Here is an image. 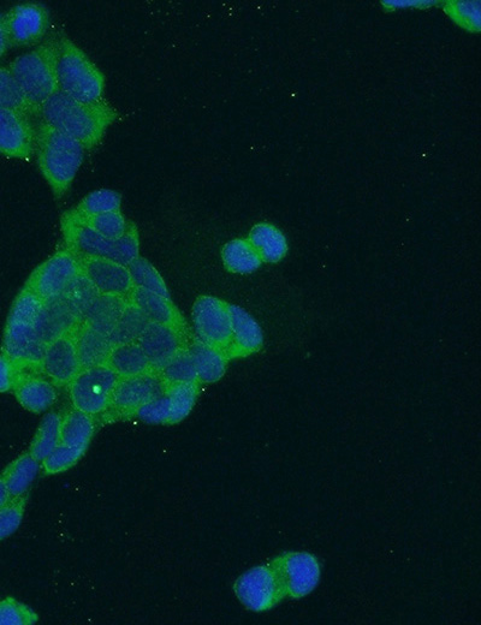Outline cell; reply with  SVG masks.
<instances>
[{
  "label": "cell",
  "instance_id": "31",
  "mask_svg": "<svg viewBox=\"0 0 481 625\" xmlns=\"http://www.w3.org/2000/svg\"><path fill=\"white\" fill-rule=\"evenodd\" d=\"M165 394L170 400L171 425H175L192 413L197 403L199 388L198 384L166 385Z\"/></svg>",
  "mask_w": 481,
  "mask_h": 625
},
{
  "label": "cell",
  "instance_id": "10",
  "mask_svg": "<svg viewBox=\"0 0 481 625\" xmlns=\"http://www.w3.org/2000/svg\"><path fill=\"white\" fill-rule=\"evenodd\" d=\"M234 589L241 604L253 612L270 610L284 597L272 564L247 570L236 580Z\"/></svg>",
  "mask_w": 481,
  "mask_h": 625
},
{
  "label": "cell",
  "instance_id": "17",
  "mask_svg": "<svg viewBox=\"0 0 481 625\" xmlns=\"http://www.w3.org/2000/svg\"><path fill=\"white\" fill-rule=\"evenodd\" d=\"M138 343L150 361L154 371L159 372L184 348L178 326L148 323L141 332Z\"/></svg>",
  "mask_w": 481,
  "mask_h": 625
},
{
  "label": "cell",
  "instance_id": "29",
  "mask_svg": "<svg viewBox=\"0 0 481 625\" xmlns=\"http://www.w3.org/2000/svg\"><path fill=\"white\" fill-rule=\"evenodd\" d=\"M61 426L62 416L57 413L47 414L41 421L29 451L35 460L43 462L61 444Z\"/></svg>",
  "mask_w": 481,
  "mask_h": 625
},
{
  "label": "cell",
  "instance_id": "37",
  "mask_svg": "<svg viewBox=\"0 0 481 625\" xmlns=\"http://www.w3.org/2000/svg\"><path fill=\"white\" fill-rule=\"evenodd\" d=\"M444 10L456 25L467 29V31H480L479 2H449L448 5H445Z\"/></svg>",
  "mask_w": 481,
  "mask_h": 625
},
{
  "label": "cell",
  "instance_id": "21",
  "mask_svg": "<svg viewBox=\"0 0 481 625\" xmlns=\"http://www.w3.org/2000/svg\"><path fill=\"white\" fill-rule=\"evenodd\" d=\"M199 383H216L224 377L228 366V356L223 350L195 341L189 347Z\"/></svg>",
  "mask_w": 481,
  "mask_h": 625
},
{
  "label": "cell",
  "instance_id": "20",
  "mask_svg": "<svg viewBox=\"0 0 481 625\" xmlns=\"http://www.w3.org/2000/svg\"><path fill=\"white\" fill-rule=\"evenodd\" d=\"M118 378H130L135 375L153 372L144 350L138 342L116 344L112 347L108 361H106Z\"/></svg>",
  "mask_w": 481,
  "mask_h": 625
},
{
  "label": "cell",
  "instance_id": "5",
  "mask_svg": "<svg viewBox=\"0 0 481 625\" xmlns=\"http://www.w3.org/2000/svg\"><path fill=\"white\" fill-rule=\"evenodd\" d=\"M9 70L31 105L34 117L41 116L46 101L59 92L57 37L46 40L37 49L16 58Z\"/></svg>",
  "mask_w": 481,
  "mask_h": 625
},
{
  "label": "cell",
  "instance_id": "16",
  "mask_svg": "<svg viewBox=\"0 0 481 625\" xmlns=\"http://www.w3.org/2000/svg\"><path fill=\"white\" fill-rule=\"evenodd\" d=\"M40 367L53 384L63 386L73 382L81 371L75 336L68 332L47 344Z\"/></svg>",
  "mask_w": 481,
  "mask_h": 625
},
{
  "label": "cell",
  "instance_id": "3",
  "mask_svg": "<svg viewBox=\"0 0 481 625\" xmlns=\"http://www.w3.org/2000/svg\"><path fill=\"white\" fill-rule=\"evenodd\" d=\"M35 152L39 168L53 193L57 196L67 193L85 159V147L41 121L37 129Z\"/></svg>",
  "mask_w": 481,
  "mask_h": 625
},
{
  "label": "cell",
  "instance_id": "38",
  "mask_svg": "<svg viewBox=\"0 0 481 625\" xmlns=\"http://www.w3.org/2000/svg\"><path fill=\"white\" fill-rule=\"evenodd\" d=\"M38 622V615L31 607L13 598L0 601V625H32Z\"/></svg>",
  "mask_w": 481,
  "mask_h": 625
},
{
  "label": "cell",
  "instance_id": "26",
  "mask_svg": "<svg viewBox=\"0 0 481 625\" xmlns=\"http://www.w3.org/2000/svg\"><path fill=\"white\" fill-rule=\"evenodd\" d=\"M40 469V462L35 460L31 454H25L17 458L10 466L4 470L2 479L7 486L11 498L25 497L29 487L37 478Z\"/></svg>",
  "mask_w": 481,
  "mask_h": 625
},
{
  "label": "cell",
  "instance_id": "18",
  "mask_svg": "<svg viewBox=\"0 0 481 625\" xmlns=\"http://www.w3.org/2000/svg\"><path fill=\"white\" fill-rule=\"evenodd\" d=\"M231 342L225 354L230 357L248 356L263 347L264 333L258 321L245 309L230 306Z\"/></svg>",
  "mask_w": 481,
  "mask_h": 625
},
{
  "label": "cell",
  "instance_id": "40",
  "mask_svg": "<svg viewBox=\"0 0 481 625\" xmlns=\"http://www.w3.org/2000/svg\"><path fill=\"white\" fill-rule=\"evenodd\" d=\"M135 416L152 425H171V406L168 395L164 394L136 410Z\"/></svg>",
  "mask_w": 481,
  "mask_h": 625
},
{
  "label": "cell",
  "instance_id": "25",
  "mask_svg": "<svg viewBox=\"0 0 481 625\" xmlns=\"http://www.w3.org/2000/svg\"><path fill=\"white\" fill-rule=\"evenodd\" d=\"M222 259L225 269L237 273V275H251L263 263L253 244L249 240H242V238L225 244L222 250Z\"/></svg>",
  "mask_w": 481,
  "mask_h": 625
},
{
  "label": "cell",
  "instance_id": "8",
  "mask_svg": "<svg viewBox=\"0 0 481 625\" xmlns=\"http://www.w3.org/2000/svg\"><path fill=\"white\" fill-rule=\"evenodd\" d=\"M81 275L79 260L68 247L59 250L34 271L26 289L45 302L61 299Z\"/></svg>",
  "mask_w": 481,
  "mask_h": 625
},
{
  "label": "cell",
  "instance_id": "36",
  "mask_svg": "<svg viewBox=\"0 0 481 625\" xmlns=\"http://www.w3.org/2000/svg\"><path fill=\"white\" fill-rule=\"evenodd\" d=\"M83 455H85V451L59 444L41 463H43L44 472L47 475L61 474L73 468Z\"/></svg>",
  "mask_w": 481,
  "mask_h": 625
},
{
  "label": "cell",
  "instance_id": "32",
  "mask_svg": "<svg viewBox=\"0 0 481 625\" xmlns=\"http://www.w3.org/2000/svg\"><path fill=\"white\" fill-rule=\"evenodd\" d=\"M147 324L148 320L135 307L124 309L110 333L112 344L138 342Z\"/></svg>",
  "mask_w": 481,
  "mask_h": 625
},
{
  "label": "cell",
  "instance_id": "41",
  "mask_svg": "<svg viewBox=\"0 0 481 625\" xmlns=\"http://www.w3.org/2000/svg\"><path fill=\"white\" fill-rule=\"evenodd\" d=\"M19 372L20 369L7 355H0V392L14 389L17 379L20 377Z\"/></svg>",
  "mask_w": 481,
  "mask_h": 625
},
{
  "label": "cell",
  "instance_id": "1",
  "mask_svg": "<svg viewBox=\"0 0 481 625\" xmlns=\"http://www.w3.org/2000/svg\"><path fill=\"white\" fill-rule=\"evenodd\" d=\"M117 116V111L106 101L81 103L62 92L53 95L41 109L44 122L79 141L86 151L93 150L103 140Z\"/></svg>",
  "mask_w": 481,
  "mask_h": 625
},
{
  "label": "cell",
  "instance_id": "7",
  "mask_svg": "<svg viewBox=\"0 0 481 625\" xmlns=\"http://www.w3.org/2000/svg\"><path fill=\"white\" fill-rule=\"evenodd\" d=\"M120 378L106 365L82 368L70 386V400L76 410L95 416L111 408L112 395Z\"/></svg>",
  "mask_w": 481,
  "mask_h": 625
},
{
  "label": "cell",
  "instance_id": "11",
  "mask_svg": "<svg viewBox=\"0 0 481 625\" xmlns=\"http://www.w3.org/2000/svg\"><path fill=\"white\" fill-rule=\"evenodd\" d=\"M193 325L199 341L227 351L231 342V315L227 303L201 296L194 303Z\"/></svg>",
  "mask_w": 481,
  "mask_h": 625
},
{
  "label": "cell",
  "instance_id": "15",
  "mask_svg": "<svg viewBox=\"0 0 481 625\" xmlns=\"http://www.w3.org/2000/svg\"><path fill=\"white\" fill-rule=\"evenodd\" d=\"M165 389L166 384L157 371L121 378L112 395L111 407L120 414L134 415L140 407L162 396Z\"/></svg>",
  "mask_w": 481,
  "mask_h": 625
},
{
  "label": "cell",
  "instance_id": "13",
  "mask_svg": "<svg viewBox=\"0 0 481 625\" xmlns=\"http://www.w3.org/2000/svg\"><path fill=\"white\" fill-rule=\"evenodd\" d=\"M37 129L31 117L19 111L0 109V153L13 159L28 160L35 153Z\"/></svg>",
  "mask_w": 481,
  "mask_h": 625
},
{
  "label": "cell",
  "instance_id": "44",
  "mask_svg": "<svg viewBox=\"0 0 481 625\" xmlns=\"http://www.w3.org/2000/svg\"><path fill=\"white\" fill-rule=\"evenodd\" d=\"M11 499L7 486H5L2 476H0V508Z\"/></svg>",
  "mask_w": 481,
  "mask_h": 625
},
{
  "label": "cell",
  "instance_id": "42",
  "mask_svg": "<svg viewBox=\"0 0 481 625\" xmlns=\"http://www.w3.org/2000/svg\"><path fill=\"white\" fill-rule=\"evenodd\" d=\"M387 8L400 9V8H423L429 4H435L432 2H384Z\"/></svg>",
  "mask_w": 481,
  "mask_h": 625
},
{
  "label": "cell",
  "instance_id": "35",
  "mask_svg": "<svg viewBox=\"0 0 481 625\" xmlns=\"http://www.w3.org/2000/svg\"><path fill=\"white\" fill-rule=\"evenodd\" d=\"M121 205V195L115 190L99 189L88 194L74 212L81 216H95V214L118 212L121 210Z\"/></svg>",
  "mask_w": 481,
  "mask_h": 625
},
{
  "label": "cell",
  "instance_id": "33",
  "mask_svg": "<svg viewBox=\"0 0 481 625\" xmlns=\"http://www.w3.org/2000/svg\"><path fill=\"white\" fill-rule=\"evenodd\" d=\"M0 109L19 111L29 117L34 116L19 83L7 68H0Z\"/></svg>",
  "mask_w": 481,
  "mask_h": 625
},
{
  "label": "cell",
  "instance_id": "14",
  "mask_svg": "<svg viewBox=\"0 0 481 625\" xmlns=\"http://www.w3.org/2000/svg\"><path fill=\"white\" fill-rule=\"evenodd\" d=\"M10 45L29 46L45 37L50 25V15L43 5H16L3 17Z\"/></svg>",
  "mask_w": 481,
  "mask_h": 625
},
{
  "label": "cell",
  "instance_id": "28",
  "mask_svg": "<svg viewBox=\"0 0 481 625\" xmlns=\"http://www.w3.org/2000/svg\"><path fill=\"white\" fill-rule=\"evenodd\" d=\"M64 218L86 225L89 229L110 238V240H120L127 234L130 224L120 211L95 214V216H81V214L71 211L65 214Z\"/></svg>",
  "mask_w": 481,
  "mask_h": 625
},
{
  "label": "cell",
  "instance_id": "4",
  "mask_svg": "<svg viewBox=\"0 0 481 625\" xmlns=\"http://www.w3.org/2000/svg\"><path fill=\"white\" fill-rule=\"evenodd\" d=\"M59 92L81 103H103L105 77L79 46L65 35H57Z\"/></svg>",
  "mask_w": 481,
  "mask_h": 625
},
{
  "label": "cell",
  "instance_id": "6",
  "mask_svg": "<svg viewBox=\"0 0 481 625\" xmlns=\"http://www.w3.org/2000/svg\"><path fill=\"white\" fill-rule=\"evenodd\" d=\"M62 225L65 243L75 254L106 258L127 267L140 257L139 232L132 223L120 240H110L88 226L64 217Z\"/></svg>",
  "mask_w": 481,
  "mask_h": 625
},
{
  "label": "cell",
  "instance_id": "39",
  "mask_svg": "<svg viewBox=\"0 0 481 625\" xmlns=\"http://www.w3.org/2000/svg\"><path fill=\"white\" fill-rule=\"evenodd\" d=\"M26 497L11 498L0 508V540L7 539L20 528L25 515Z\"/></svg>",
  "mask_w": 481,
  "mask_h": 625
},
{
  "label": "cell",
  "instance_id": "43",
  "mask_svg": "<svg viewBox=\"0 0 481 625\" xmlns=\"http://www.w3.org/2000/svg\"><path fill=\"white\" fill-rule=\"evenodd\" d=\"M9 45L8 35L7 32H5L3 19L0 17V59H2L4 53L7 52Z\"/></svg>",
  "mask_w": 481,
  "mask_h": 625
},
{
  "label": "cell",
  "instance_id": "30",
  "mask_svg": "<svg viewBox=\"0 0 481 625\" xmlns=\"http://www.w3.org/2000/svg\"><path fill=\"white\" fill-rule=\"evenodd\" d=\"M128 269L130 276H132L134 288L151 291L153 294L170 300L169 289L166 287L163 277L160 276L150 261L139 257L128 266Z\"/></svg>",
  "mask_w": 481,
  "mask_h": 625
},
{
  "label": "cell",
  "instance_id": "24",
  "mask_svg": "<svg viewBox=\"0 0 481 625\" xmlns=\"http://www.w3.org/2000/svg\"><path fill=\"white\" fill-rule=\"evenodd\" d=\"M248 240L266 263H279L288 253L287 238L277 226L269 223L255 225Z\"/></svg>",
  "mask_w": 481,
  "mask_h": 625
},
{
  "label": "cell",
  "instance_id": "19",
  "mask_svg": "<svg viewBox=\"0 0 481 625\" xmlns=\"http://www.w3.org/2000/svg\"><path fill=\"white\" fill-rule=\"evenodd\" d=\"M14 390L21 406L35 414L44 413L57 400L55 385L50 380L34 375H20Z\"/></svg>",
  "mask_w": 481,
  "mask_h": 625
},
{
  "label": "cell",
  "instance_id": "9",
  "mask_svg": "<svg viewBox=\"0 0 481 625\" xmlns=\"http://www.w3.org/2000/svg\"><path fill=\"white\" fill-rule=\"evenodd\" d=\"M281 583L284 597L301 599L316 589L322 577V567L308 552H290L271 563Z\"/></svg>",
  "mask_w": 481,
  "mask_h": 625
},
{
  "label": "cell",
  "instance_id": "34",
  "mask_svg": "<svg viewBox=\"0 0 481 625\" xmlns=\"http://www.w3.org/2000/svg\"><path fill=\"white\" fill-rule=\"evenodd\" d=\"M159 374L166 385L199 383L192 356L186 348L160 369Z\"/></svg>",
  "mask_w": 481,
  "mask_h": 625
},
{
  "label": "cell",
  "instance_id": "12",
  "mask_svg": "<svg viewBox=\"0 0 481 625\" xmlns=\"http://www.w3.org/2000/svg\"><path fill=\"white\" fill-rule=\"evenodd\" d=\"M76 257L79 260L81 275L95 293L118 299L129 295L133 290L132 276L127 266L92 255L76 254Z\"/></svg>",
  "mask_w": 481,
  "mask_h": 625
},
{
  "label": "cell",
  "instance_id": "2",
  "mask_svg": "<svg viewBox=\"0 0 481 625\" xmlns=\"http://www.w3.org/2000/svg\"><path fill=\"white\" fill-rule=\"evenodd\" d=\"M45 301L25 289L17 297L4 333L3 351L17 368L40 367L47 343L40 331Z\"/></svg>",
  "mask_w": 481,
  "mask_h": 625
},
{
  "label": "cell",
  "instance_id": "23",
  "mask_svg": "<svg viewBox=\"0 0 481 625\" xmlns=\"http://www.w3.org/2000/svg\"><path fill=\"white\" fill-rule=\"evenodd\" d=\"M129 296L132 306L148 323L178 326V314L169 299L138 288H133Z\"/></svg>",
  "mask_w": 481,
  "mask_h": 625
},
{
  "label": "cell",
  "instance_id": "22",
  "mask_svg": "<svg viewBox=\"0 0 481 625\" xmlns=\"http://www.w3.org/2000/svg\"><path fill=\"white\" fill-rule=\"evenodd\" d=\"M75 339L81 369L105 365L110 351L114 347L108 333L100 331L92 325L83 327Z\"/></svg>",
  "mask_w": 481,
  "mask_h": 625
},
{
  "label": "cell",
  "instance_id": "27",
  "mask_svg": "<svg viewBox=\"0 0 481 625\" xmlns=\"http://www.w3.org/2000/svg\"><path fill=\"white\" fill-rule=\"evenodd\" d=\"M94 431L93 416L80 410H71L62 418L61 444L86 452Z\"/></svg>",
  "mask_w": 481,
  "mask_h": 625
}]
</instances>
